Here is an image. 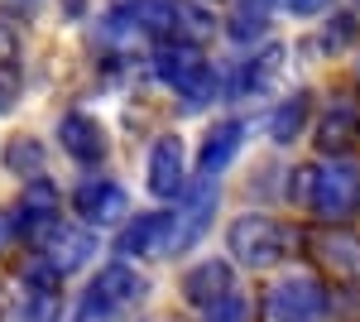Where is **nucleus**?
I'll list each match as a JSON object with an SVG mask.
<instances>
[{"label": "nucleus", "mask_w": 360, "mask_h": 322, "mask_svg": "<svg viewBox=\"0 0 360 322\" xmlns=\"http://www.w3.org/2000/svg\"><path fill=\"white\" fill-rule=\"evenodd\" d=\"M154 73H159V82H168L188 106H207L212 92H217V78H212V68L202 63L197 44H159V49H154Z\"/></svg>", "instance_id": "1"}, {"label": "nucleus", "mask_w": 360, "mask_h": 322, "mask_svg": "<svg viewBox=\"0 0 360 322\" xmlns=\"http://www.w3.org/2000/svg\"><path fill=\"white\" fill-rule=\"evenodd\" d=\"M231 255L240 260L245 269H269L283 260V245H288V236H283V226H278L274 216H259V212H250V216H236L231 221Z\"/></svg>", "instance_id": "2"}, {"label": "nucleus", "mask_w": 360, "mask_h": 322, "mask_svg": "<svg viewBox=\"0 0 360 322\" xmlns=\"http://www.w3.org/2000/svg\"><path fill=\"white\" fill-rule=\"evenodd\" d=\"M360 207V168L346 159L317 168V188H312V212L322 221H346Z\"/></svg>", "instance_id": "3"}, {"label": "nucleus", "mask_w": 360, "mask_h": 322, "mask_svg": "<svg viewBox=\"0 0 360 322\" xmlns=\"http://www.w3.org/2000/svg\"><path fill=\"white\" fill-rule=\"evenodd\" d=\"M269 318L274 322H322L327 318V289L312 274H288L269 289Z\"/></svg>", "instance_id": "4"}, {"label": "nucleus", "mask_w": 360, "mask_h": 322, "mask_svg": "<svg viewBox=\"0 0 360 322\" xmlns=\"http://www.w3.org/2000/svg\"><path fill=\"white\" fill-rule=\"evenodd\" d=\"M125 207H130V197H125V188L111 183V178H82L77 192H72V212L86 216L91 226H115V221L125 216Z\"/></svg>", "instance_id": "5"}, {"label": "nucleus", "mask_w": 360, "mask_h": 322, "mask_svg": "<svg viewBox=\"0 0 360 322\" xmlns=\"http://www.w3.org/2000/svg\"><path fill=\"white\" fill-rule=\"evenodd\" d=\"M183 173H188L183 140H178V135H159L154 149H149V192H154V197H178L183 183H188Z\"/></svg>", "instance_id": "6"}, {"label": "nucleus", "mask_w": 360, "mask_h": 322, "mask_svg": "<svg viewBox=\"0 0 360 322\" xmlns=\"http://www.w3.org/2000/svg\"><path fill=\"white\" fill-rule=\"evenodd\" d=\"M168 236H173V212H149V216H135L125 231H120V241L115 250L120 255H130V260H149V255H168Z\"/></svg>", "instance_id": "7"}, {"label": "nucleus", "mask_w": 360, "mask_h": 322, "mask_svg": "<svg viewBox=\"0 0 360 322\" xmlns=\"http://www.w3.org/2000/svg\"><path fill=\"white\" fill-rule=\"evenodd\" d=\"M58 140H63V149L77 163H101L106 159V130H101V120H91L86 111H68V116L58 120Z\"/></svg>", "instance_id": "8"}, {"label": "nucleus", "mask_w": 360, "mask_h": 322, "mask_svg": "<svg viewBox=\"0 0 360 322\" xmlns=\"http://www.w3.org/2000/svg\"><path fill=\"white\" fill-rule=\"evenodd\" d=\"M39 250H44V260H49V265H58L63 274H68V269L86 265V255H96V236H91V231H82V226L58 221L53 231L39 241Z\"/></svg>", "instance_id": "9"}, {"label": "nucleus", "mask_w": 360, "mask_h": 322, "mask_svg": "<svg viewBox=\"0 0 360 322\" xmlns=\"http://www.w3.org/2000/svg\"><path fill=\"white\" fill-rule=\"evenodd\" d=\"M226 294H236V274L226 260H207V265H197L183 274V298L193 303V308H212V303H221Z\"/></svg>", "instance_id": "10"}, {"label": "nucleus", "mask_w": 360, "mask_h": 322, "mask_svg": "<svg viewBox=\"0 0 360 322\" xmlns=\"http://www.w3.org/2000/svg\"><path fill=\"white\" fill-rule=\"evenodd\" d=\"M240 135H245V125H240V120H221L217 130L207 135V144H202V154H197V173H202V178H212V173H221L226 163L236 159V149H240Z\"/></svg>", "instance_id": "11"}, {"label": "nucleus", "mask_w": 360, "mask_h": 322, "mask_svg": "<svg viewBox=\"0 0 360 322\" xmlns=\"http://www.w3.org/2000/svg\"><path fill=\"white\" fill-rule=\"evenodd\" d=\"M91 284H96L101 294L111 298V303L120 308V313H125V308H135L139 298L149 294V284H144V279H139V274H135L130 265H125V260H115V265H106L101 274H96V279H91Z\"/></svg>", "instance_id": "12"}, {"label": "nucleus", "mask_w": 360, "mask_h": 322, "mask_svg": "<svg viewBox=\"0 0 360 322\" xmlns=\"http://www.w3.org/2000/svg\"><path fill=\"white\" fill-rule=\"evenodd\" d=\"M212 212H217V192L202 188L197 192V202L188 207V212L173 221V236H168V255H178V250H188V245L207 231V221H212Z\"/></svg>", "instance_id": "13"}, {"label": "nucleus", "mask_w": 360, "mask_h": 322, "mask_svg": "<svg viewBox=\"0 0 360 322\" xmlns=\"http://www.w3.org/2000/svg\"><path fill=\"white\" fill-rule=\"evenodd\" d=\"M125 15L135 20L139 34H149V39H168V34L178 29V0H135Z\"/></svg>", "instance_id": "14"}, {"label": "nucleus", "mask_w": 360, "mask_h": 322, "mask_svg": "<svg viewBox=\"0 0 360 322\" xmlns=\"http://www.w3.org/2000/svg\"><path fill=\"white\" fill-rule=\"evenodd\" d=\"M356 135H360V106H351V101H336V106L327 111V120H322L317 140H322V149H346Z\"/></svg>", "instance_id": "15"}, {"label": "nucleus", "mask_w": 360, "mask_h": 322, "mask_svg": "<svg viewBox=\"0 0 360 322\" xmlns=\"http://www.w3.org/2000/svg\"><path fill=\"white\" fill-rule=\"evenodd\" d=\"M303 125H307V97H288V101L269 116V135H274V144L298 140V130H303Z\"/></svg>", "instance_id": "16"}, {"label": "nucleus", "mask_w": 360, "mask_h": 322, "mask_svg": "<svg viewBox=\"0 0 360 322\" xmlns=\"http://www.w3.org/2000/svg\"><path fill=\"white\" fill-rule=\"evenodd\" d=\"M72 322H120V308H115L111 298L101 294L96 284L77 298V308H72Z\"/></svg>", "instance_id": "17"}, {"label": "nucleus", "mask_w": 360, "mask_h": 322, "mask_svg": "<svg viewBox=\"0 0 360 322\" xmlns=\"http://www.w3.org/2000/svg\"><path fill=\"white\" fill-rule=\"evenodd\" d=\"M327 265H332L341 279H360V241H351V236L327 241Z\"/></svg>", "instance_id": "18"}, {"label": "nucleus", "mask_w": 360, "mask_h": 322, "mask_svg": "<svg viewBox=\"0 0 360 322\" xmlns=\"http://www.w3.org/2000/svg\"><path fill=\"white\" fill-rule=\"evenodd\" d=\"M0 78L10 87H20V34L0 20Z\"/></svg>", "instance_id": "19"}, {"label": "nucleus", "mask_w": 360, "mask_h": 322, "mask_svg": "<svg viewBox=\"0 0 360 322\" xmlns=\"http://www.w3.org/2000/svg\"><path fill=\"white\" fill-rule=\"evenodd\" d=\"M278 68H283V49H264V58H255V63H245V78H240V87H264V82L274 78Z\"/></svg>", "instance_id": "20"}, {"label": "nucleus", "mask_w": 360, "mask_h": 322, "mask_svg": "<svg viewBox=\"0 0 360 322\" xmlns=\"http://www.w3.org/2000/svg\"><path fill=\"white\" fill-rule=\"evenodd\" d=\"M207 322H250V298L226 294L221 303H212V308H207Z\"/></svg>", "instance_id": "21"}, {"label": "nucleus", "mask_w": 360, "mask_h": 322, "mask_svg": "<svg viewBox=\"0 0 360 322\" xmlns=\"http://www.w3.org/2000/svg\"><path fill=\"white\" fill-rule=\"evenodd\" d=\"M178 34H188V39H207L212 34V15L207 10H197V5H178Z\"/></svg>", "instance_id": "22"}, {"label": "nucleus", "mask_w": 360, "mask_h": 322, "mask_svg": "<svg viewBox=\"0 0 360 322\" xmlns=\"http://www.w3.org/2000/svg\"><path fill=\"white\" fill-rule=\"evenodd\" d=\"M5 159H10V168H15V173H25V168L44 173V154H39V144H34V140H15Z\"/></svg>", "instance_id": "23"}, {"label": "nucleus", "mask_w": 360, "mask_h": 322, "mask_svg": "<svg viewBox=\"0 0 360 322\" xmlns=\"http://www.w3.org/2000/svg\"><path fill=\"white\" fill-rule=\"evenodd\" d=\"M255 34H264V15H255V10L231 15V39H255Z\"/></svg>", "instance_id": "24"}, {"label": "nucleus", "mask_w": 360, "mask_h": 322, "mask_svg": "<svg viewBox=\"0 0 360 322\" xmlns=\"http://www.w3.org/2000/svg\"><path fill=\"white\" fill-rule=\"evenodd\" d=\"M312 188H317V168L307 163V168H298V173H293V197L312 207Z\"/></svg>", "instance_id": "25"}, {"label": "nucleus", "mask_w": 360, "mask_h": 322, "mask_svg": "<svg viewBox=\"0 0 360 322\" xmlns=\"http://www.w3.org/2000/svg\"><path fill=\"white\" fill-rule=\"evenodd\" d=\"M332 0H283V10H293V15H322Z\"/></svg>", "instance_id": "26"}, {"label": "nucleus", "mask_w": 360, "mask_h": 322, "mask_svg": "<svg viewBox=\"0 0 360 322\" xmlns=\"http://www.w3.org/2000/svg\"><path fill=\"white\" fill-rule=\"evenodd\" d=\"M15 92H20V87H10V82L0 78V111H10V106H15Z\"/></svg>", "instance_id": "27"}, {"label": "nucleus", "mask_w": 360, "mask_h": 322, "mask_svg": "<svg viewBox=\"0 0 360 322\" xmlns=\"http://www.w3.org/2000/svg\"><path fill=\"white\" fill-rule=\"evenodd\" d=\"M10 318H15V303L5 298V284H0V322H10Z\"/></svg>", "instance_id": "28"}, {"label": "nucleus", "mask_w": 360, "mask_h": 322, "mask_svg": "<svg viewBox=\"0 0 360 322\" xmlns=\"http://www.w3.org/2000/svg\"><path fill=\"white\" fill-rule=\"evenodd\" d=\"M5 250H10V216L0 212V255H5Z\"/></svg>", "instance_id": "29"}]
</instances>
